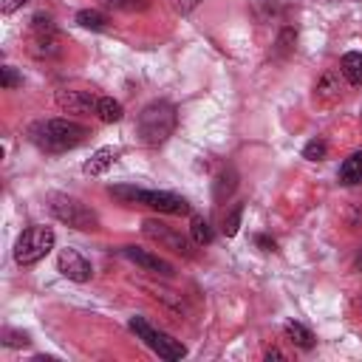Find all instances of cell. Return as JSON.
<instances>
[{
	"mask_svg": "<svg viewBox=\"0 0 362 362\" xmlns=\"http://www.w3.org/2000/svg\"><path fill=\"white\" fill-rule=\"evenodd\" d=\"M88 136V127L74 119H42L28 127V139L48 153H62L76 144H82Z\"/></svg>",
	"mask_w": 362,
	"mask_h": 362,
	"instance_id": "obj_1",
	"label": "cell"
},
{
	"mask_svg": "<svg viewBox=\"0 0 362 362\" xmlns=\"http://www.w3.org/2000/svg\"><path fill=\"white\" fill-rule=\"evenodd\" d=\"M175 124H178L175 107L170 102H164V99H156V102L141 107V113L136 119V136H139L141 144L158 147V144H164L173 136Z\"/></svg>",
	"mask_w": 362,
	"mask_h": 362,
	"instance_id": "obj_2",
	"label": "cell"
},
{
	"mask_svg": "<svg viewBox=\"0 0 362 362\" xmlns=\"http://www.w3.org/2000/svg\"><path fill=\"white\" fill-rule=\"evenodd\" d=\"M110 195L119 198L122 204H141V206H150L156 212H164V215H189V204L187 198L175 195V192H164V189H139V187H110Z\"/></svg>",
	"mask_w": 362,
	"mask_h": 362,
	"instance_id": "obj_3",
	"label": "cell"
},
{
	"mask_svg": "<svg viewBox=\"0 0 362 362\" xmlns=\"http://www.w3.org/2000/svg\"><path fill=\"white\" fill-rule=\"evenodd\" d=\"M48 209H51V215H54L59 223H65V226H71V229H79V232H93V229H99L96 212H93L85 201H79V198H74V195L54 192V195L48 198Z\"/></svg>",
	"mask_w": 362,
	"mask_h": 362,
	"instance_id": "obj_4",
	"label": "cell"
},
{
	"mask_svg": "<svg viewBox=\"0 0 362 362\" xmlns=\"http://www.w3.org/2000/svg\"><path fill=\"white\" fill-rule=\"evenodd\" d=\"M130 331H133V334H136L153 354H158L161 359L175 362V359H184V356H187V348L181 345V339H173L170 334L153 328L144 317H130Z\"/></svg>",
	"mask_w": 362,
	"mask_h": 362,
	"instance_id": "obj_5",
	"label": "cell"
},
{
	"mask_svg": "<svg viewBox=\"0 0 362 362\" xmlns=\"http://www.w3.org/2000/svg\"><path fill=\"white\" fill-rule=\"evenodd\" d=\"M51 249H54V229L51 226H28L14 243V260L20 266H34Z\"/></svg>",
	"mask_w": 362,
	"mask_h": 362,
	"instance_id": "obj_6",
	"label": "cell"
},
{
	"mask_svg": "<svg viewBox=\"0 0 362 362\" xmlns=\"http://www.w3.org/2000/svg\"><path fill=\"white\" fill-rule=\"evenodd\" d=\"M141 232L150 238V240H156L158 246H164V249H170V252H175V255H184V257H192V238H184L178 229H173V226H167L164 221H158V218H144L141 221Z\"/></svg>",
	"mask_w": 362,
	"mask_h": 362,
	"instance_id": "obj_7",
	"label": "cell"
},
{
	"mask_svg": "<svg viewBox=\"0 0 362 362\" xmlns=\"http://www.w3.org/2000/svg\"><path fill=\"white\" fill-rule=\"evenodd\" d=\"M57 269H59V274H65L68 280H74V283H88L90 280V274H93V266H90V260L85 257V255H79L76 249H59V255H57Z\"/></svg>",
	"mask_w": 362,
	"mask_h": 362,
	"instance_id": "obj_8",
	"label": "cell"
},
{
	"mask_svg": "<svg viewBox=\"0 0 362 362\" xmlns=\"http://www.w3.org/2000/svg\"><path fill=\"white\" fill-rule=\"evenodd\" d=\"M122 255H124L127 260H133L136 266H141L144 272H153V274L170 277V274L175 272L164 257H158V255H153V252H147V249H141V246H122Z\"/></svg>",
	"mask_w": 362,
	"mask_h": 362,
	"instance_id": "obj_9",
	"label": "cell"
},
{
	"mask_svg": "<svg viewBox=\"0 0 362 362\" xmlns=\"http://www.w3.org/2000/svg\"><path fill=\"white\" fill-rule=\"evenodd\" d=\"M57 105L65 113H96V99L88 90H59L57 93Z\"/></svg>",
	"mask_w": 362,
	"mask_h": 362,
	"instance_id": "obj_10",
	"label": "cell"
},
{
	"mask_svg": "<svg viewBox=\"0 0 362 362\" xmlns=\"http://www.w3.org/2000/svg\"><path fill=\"white\" fill-rule=\"evenodd\" d=\"M116 156H119V150H113V147H99V150L82 164V173H85V175H102V173L116 161Z\"/></svg>",
	"mask_w": 362,
	"mask_h": 362,
	"instance_id": "obj_11",
	"label": "cell"
},
{
	"mask_svg": "<svg viewBox=\"0 0 362 362\" xmlns=\"http://www.w3.org/2000/svg\"><path fill=\"white\" fill-rule=\"evenodd\" d=\"M235 187H238V173H235V167H223L218 175H215V184H212V198L218 201V204H223L232 192H235Z\"/></svg>",
	"mask_w": 362,
	"mask_h": 362,
	"instance_id": "obj_12",
	"label": "cell"
},
{
	"mask_svg": "<svg viewBox=\"0 0 362 362\" xmlns=\"http://www.w3.org/2000/svg\"><path fill=\"white\" fill-rule=\"evenodd\" d=\"M339 181L345 187L362 184V153H351L342 164H339Z\"/></svg>",
	"mask_w": 362,
	"mask_h": 362,
	"instance_id": "obj_13",
	"label": "cell"
},
{
	"mask_svg": "<svg viewBox=\"0 0 362 362\" xmlns=\"http://www.w3.org/2000/svg\"><path fill=\"white\" fill-rule=\"evenodd\" d=\"M283 337H286L291 345L303 348V351H311V348H314V334H311L305 325H300V322H286V325H283Z\"/></svg>",
	"mask_w": 362,
	"mask_h": 362,
	"instance_id": "obj_14",
	"label": "cell"
},
{
	"mask_svg": "<svg viewBox=\"0 0 362 362\" xmlns=\"http://www.w3.org/2000/svg\"><path fill=\"white\" fill-rule=\"evenodd\" d=\"M339 74L351 82V85H362V54L359 51H348L339 59Z\"/></svg>",
	"mask_w": 362,
	"mask_h": 362,
	"instance_id": "obj_15",
	"label": "cell"
},
{
	"mask_svg": "<svg viewBox=\"0 0 362 362\" xmlns=\"http://www.w3.org/2000/svg\"><path fill=\"white\" fill-rule=\"evenodd\" d=\"M96 116H99L102 122H119V119L124 116V107H122V102H116L113 96H99V99H96Z\"/></svg>",
	"mask_w": 362,
	"mask_h": 362,
	"instance_id": "obj_16",
	"label": "cell"
},
{
	"mask_svg": "<svg viewBox=\"0 0 362 362\" xmlns=\"http://www.w3.org/2000/svg\"><path fill=\"white\" fill-rule=\"evenodd\" d=\"M76 23H79L82 28H90V31H105V28H107V17H105L102 11H96V8H82V11H76Z\"/></svg>",
	"mask_w": 362,
	"mask_h": 362,
	"instance_id": "obj_17",
	"label": "cell"
},
{
	"mask_svg": "<svg viewBox=\"0 0 362 362\" xmlns=\"http://www.w3.org/2000/svg\"><path fill=\"white\" fill-rule=\"evenodd\" d=\"M189 238H192V243H195V246H209L215 235H212V226H209L204 218L192 215V223H189Z\"/></svg>",
	"mask_w": 362,
	"mask_h": 362,
	"instance_id": "obj_18",
	"label": "cell"
},
{
	"mask_svg": "<svg viewBox=\"0 0 362 362\" xmlns=\"http://www.w3.org/2000/svg\"><path fill=\"white\" fill-rule=\"evenodd\" d=\"M240 218H243V204H235V206L226 212V218H223V235H226V238L238 235V229H240Z\"/></svg>",
	"mask_w": 362,
	"mask_h": 362,
	"instance_id": "obj_19",
	"label": "cell"
},
{
	"mask_svg": "<svg viewBox=\"0 0 362 362\" xmlns=\"http://www.w3.org/2000/svg\"><path fill=\"white\" fill-rule=\"evenodd\" d=\"M325 153H328V144H325L322 139H311V141L303 147V158H308V161H322Z\"/></svg>",
	"mask_w": 362,
	"mask_h": 362,
	"instance_id": "obj_20",
	"label": "cell"
},
{
	"mask_svg": "<svg viewBox=\"0 0 362 362\" xmlns=\"http://www.w3.org/2000/svg\"><path fill=\"white\" fill-rule=\"evenodd\" d=\"M3 345H8V348H23V345H28L31 339H28V334H23V331H11V328H3Z\"/></svg>",
	"mask_w": 362,
	"mask_h": 362,
	"instance_id": "obj_21",
	"label": "cell"
},
{
	"mask_svg": "<svg viewBox=\"0 0 362 362\" xmlns=\"http://www.w3.org/2000/svg\"><path fill=\"white\" fill-rule=\"evenodd\" d=\"M105 3L116 11H141L150 6V0H105Z\"/></svg>",
	"mask_w": 362,
	"mask_h": 362,
	"instance_id": "obj_22",
	"label": "cell"
},
{
	"mask_svg": "<svg viewBox=\"0 0 362 362\" xmlns=\"http://www.w3.org/2000/svg\"><path fill=\"white\" fill-rule=\"evenodd\" d=\"M0 74H3V88H6V90H11V88L23 85V76H20L11 65H3V68H0Z\"/></svg>",
	"mask_w": 362,
	"mask_h": 362,
	"instance_id": "obj_23",
	"label": "cell"
},
{
	"mask_svg": "<svg viewBox=\"0 0 362 362\" xmlns=\"http://www.w3.org/2000/svg\"><path fill=\"white\" fill-rule=\"evenodd\" d=\"M291 45H294V31L291 28H283L280 37H277V51L286 54V51H291Z\"/></svg>",
	"mask_w": 362,
	"mask_h": 362,
	"instance_id": "obj_24",
	"label": "cell"
},
{
	"mask_svg": "<svg viewBox=\"0 0 362 362\" xmlns=\"http://www.w3.org/2000/svg\"><path fill=\"white\" fill-rule=\"evenodd\" d=\"M195 6H201V0H170V8L175 14H189Z\"/></svg>",
	"mask_w": 362,
	"mask_h": 362,
	"instance_id": "obj_25",
	"label": "cell"
},
{
	"mask_svg": "<svg viewBox=\"0 0 362 362\" xmlns=\"http://www.w3.org/2000/svg\"><path fill=\"white\" fill-rule=\"evenodd\" d=\"M28 0H3V6H0V11L3 14H11V11H17V8H23Z\"/></svg>",
	"mask_w": 362,
	"mask_h": 362,
	"instance_id": "obj_26",
	"label": "cell"
},
{
	"mask_svg": "<svg viewBox=\"0 0 362 362\" xmlns=\"http://www.w3.org/2000/svg\"><path fill=\"white\" fill-rule=\"evenodd\" d=\"M255 243H257V246H263L266 252H274V240H269L266 235H257V238H255Z\"/></svg>",
	"mask_w": 362,
	"mask_h": 362,
	"instance_id": "obj_27",
	"label": "cell"
},
{
	"mask_svg": "<svg viewBox=\"0 0 362 362\" xmlns=\"http://www.w3.org/2000/svg\"><path fill=\"white\" fill-rule=\"evenodd\" d=\"M266 359H286V356H283V354H280V351H274V348H272V351H269V354H266Z\"/></svg>",
	"mask_w": 362,
	"mask_h": 362,
	"instance_id": "obj_28",
	"label": "cell"
},
{
	"mask_svg": "<svg viewBox=\"0 0 362 362\" xmlns=\"http://www.w3.org/2000/svg\"><path fill=\"white\" fill-rule=\"evenodd\" d=\"M356 269L362 272V252H359V257H356Z\"/></svg>",
	"mask_w": 362,
	"mask_h": 362,
	"instance_id": "obj_29",
	"label": "cell"
},
{
	"mask_svg": "<svg viewBox=\"0 0 362 362\" xmlns=\"http://www.w3.org/2000/svg\"><path fill=\"white\" fill-rule=\"evenodd\" d=\"M359 116H362V107H359Z\"/></svg>",
	"mask_w": 362,
	"mask_h": 362,
	"instance_id": "obj_30",
	"label": "cell"
}]
</instances>
